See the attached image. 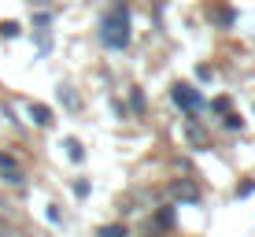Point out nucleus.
<instances>
[{"label": "nucleus", "instance_id": "6", "mask_svg": "<svg viewBox=\"0 0 255 237\" xmlns=\"http://www.w3.org/2000/svg\"><path fill=\"white\" fill-rule=\"evenodd\" d=\"M67 156H70V160H74V163H78V160H82V156H85V152H82V145H78L74 137H67Z\"/></svg>", "mask_w": 255, "mask_h": 237}, {"label": "nucleus", "instance_id": "9", "mask_svg": "<svg viewBox=\"0 0 255 237\" xmlns=\"http://www.w3.org/2000/svg\"><path fill=\"white\" fill-rule=\"evenodd\" d=\"M0 37H19V22H0Z\"/></svg>", "mask_w": 255, "mask_h": 237}, {"label": "nucleus", "instance_id": "8", "mask_svg": "<svg viewBox=\"0 0 255 237\" xmlns=\"http://www.w3.org/2000/svg\"><path fill=\"white\" fill-rule=\"evenodd\" d=\"M211 111H218V115H226V111H230V96H218V100H211Z\"/></svg>", "mask_w": 255, "mask_h": 237}, {"label": "nucleus", "instance_id": "4", "mask_svg": "<svg viewBox=\"0 0 255 237\" xmlns=\"http://www.w3.org/2000/svg\"><path fill=\"white\" fill-rule=\"evenodd\" d=\"M26 115L37 122V126H48V122H52V111L45 108V104H30V108H26Z\"/></svg>", "mask_w": 255, "mask_h": 237}, {"label": "nucleus", "instance_id": "7", "mask_svg": "<svg viewBox=\"0 0 255 237\" xmlns=\"http://www.w3.org/2000/svg\"><path fill=\"white\" fill-rule=\"evenodd\" d=\"M100 237H126V226H100Z\"/></svg>", "mask_w": 255, "mask_h": 237}, {"label": "nucleus", "instance_id": "5", "mask_svg": "<svg viewBox=\"0 0 255 237\" xmlns=\"http://www.w3.org/2000/svg\"><path fill=\"white\" fill-rule=\"evenodd\" d=\"M174 197H185V200H196V189H192L189 182H178V186H174Z\"/></svg>", "mask_w": 255, "mask_h": 237}, {"label": "nucleus", "instance_id": "10", "mask_svg": "<svg viewBox=\"0 0 255 237\" xmlns=\"http://www.w3.org/2000/svg\"><path fill=\"white\" fill-rule=\"evenodd\" d=\"M226 126L237 130V126H244V119H241V115H233V111H226Z\"/></svg>", "mask_w": 255, "mask_h": 237}, {"label": "nucleus", "instance_id": "11", "mask_svg": "<svg viewBox=\"0 0 255 237\" xmlns=\"http://www.w3.org/2000/svg\"><path fill=\"white\" fill-rule=\"evenodd\" d=\"M7 234H11V226H7V223H4V215H0V237H7Z\"/></svg>", "mask_w": 255, "mask_h": 237}, {"label": "nucleus", "instance_id": "2", "mask_svg": "<svg viewBox=\"0 0 255 237\" xmlns=\"http://www.w3.org/2000/svg\"><path fill=\"white\" fill-rule=\"evenodd\" d=\"M170 96H174V104H178L181 111H189V115H196V111L204 108V96H200L196 89H192L189 82H178V85L170 89Z\"/></svg>", "mask_w": 255, "mask_h": 237}, {"label": "nucleus", "instance_id": "3", "mask_svg": "<svg viewBox=\"0 0 255 237\" xmlns=\"http://www.w3.org/2000/svg\"><path fill=\"white\" fill-rule=\"evenodd\" d=\"M0 174H4V182H11V186H19V182H22V171H19V163H15L7 152H0Z\"/></svg>", "mask_w": 255, "mask_h": 237}, {"label": "nucleus", "instance_id": "1", "mask_svg": "<svg viewBox=\"0 0 255 237\" xmlns=\"http://www.w3.org/2000/svg\"><path fill=\"white\" fill-rule=\"evenodd\" d=\"M100 41H104V48H115V52H122L129 45V11H126V4H115L108 15H104Z\"/></svg>", "mask_w": 255, "mask_h": 237}]
</instances>
